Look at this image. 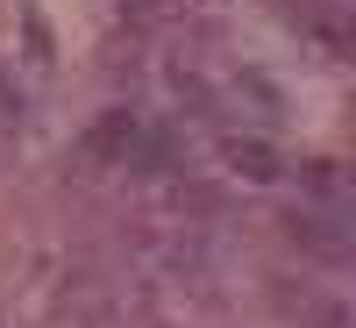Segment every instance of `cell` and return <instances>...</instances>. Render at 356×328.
Here are the masks:
<instances>
[{
  "label": "cell",
  "mask_w": 356,
  "mask_h": 328,
  "mask_svg": "<svg viewBox=\"0 0 356 328\" xmlns=\"http://www.w3.org/2000/svg\"><path fill=\"white\" fill-rule=\"evenodd\" d=\"M292 22H300L307 36H321V50H335V57H349V43H356V29H349L335 8H314V0H300V8H292Z\"/></svg>",
  "instance_id": "3957f363"
},
{
  "label": "cell",
  "mask_w": 356,
  "mask_h": 328,
  "mask_svg": "<svg viewBox=\"0 0 356 328\" xmlns=\"http://www.w3.org/2000/svg\"><path fill=\"white\" fill-rule=\"evenodd\" d=\"M136 136H143V122H136V107H107L93 129H86V164H129V150H136Z\"/></svg>",
  "instance_id": "6da1fadb"
},
{
  "label": "cell",
  "mask_w": 356,
  "mask_h": 328,
  "mask_svg": "<svg viewBox=\"0 0 356 328\" xmlns=\"http://www.w3.org/2000/svg\"><path fill=\"white\" fill-rule=\"evenodd\" d=\"M285 235H292V243H307V250H328V257H342V228H328L321 214H285Z\"/></svg>",
  "instance_id": "277c9868"
},
{
  "label": "cell",
  "mask_w": 356,
  "mask_h": 328,
  "mask_svg": "<svg viewBox=\"0 0 356 328\" xmlns=\"http://www.w3.org/2000/svg\"><path fill=\"white\" fill-rule=\"evenodd\" d=\"M300 178H307V186H321V193H342V171H335L328 157H314V164H300Z\"/></svg>",
  "instance_id": "5b68a950"
},
{
  "label": "cell",
  "mask_w": 356,
  "mask_h": 328,
  "mask_svg": "<svg viewBox=\"0 0 356 328\" xmlns=\"http://www.w3.org/2000/svg\"><path fill=\"white\" fill-rule=\"evenodd\" d=\"M29 43H36V57H50V29H43V15L29 8Z\"/></svg>",
  "instance_id": "8992f818"
},
{
  "label": "cell",
  "mask_w": 356,
  "mask_h": 328,
  "mask_svg": "<svg viewBox=\"0 0 356 328\" xmlns=\"http://www.w3.org/2000/svg\"><path fill=\"white\" fill-rule=\"evenodd\" d=\"M221 157H228L235 178H250V186H271V178L285 171L278 150H271V143H257V136H250V143H243V136H228V143H221Z\"/></svg>",
  "instance_id": "7a4b0ae2"
}]
</instances>
